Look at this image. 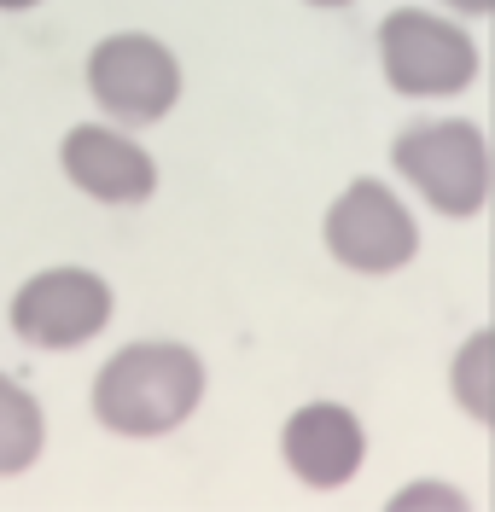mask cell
Returning a JSON list of instances; mask_svg holds the SVG:
<instances>
[{
    "instance_id": "6da1fadb",
    "label": "cell",
    "mask_w": 495,
    "mask_h": 512,
    "mask_svg": "<svg viewBox=\"0 0 495 512\" xmlns=\"http://www.w3.org/2000/svg\"><path fill=\"white\" fill-rule=\"evenodd\" d=\"M204 396H210V367L193 344L134 338L99 361L94 384H88V414L105 437L158 443V437H175L181 425H193Z\"/></svg>"
},
{
    "instance_id": "7a4b0ae2",
    "label": "cell",
    "mask_w": 495,
    "mask_h": 512,
    "mask_svg": "<svg viewBox=\"0 0 495 512\" xmlns=\"http://www.w3.org/2000/svg\"><path fill=\"white\" fill-rule=\"evenodd\" d=\"M391 169L396 181L443 222L484 216L495 187V152L484 128L466 117H426L391 134Z\"/></svg>"
},
{
    "instance_id": "3957f363",
    "label": "cell",
    "mask_w": 495,
    "mask_h": 512,
    "mask_svg": "<svg viewBox=\"0 0 495 512\" xmlns=\"http://www.w3.org/2000/svg\"><path fill=\"white\" fill-rule=\"evenodd\" d=\"M379 76L402 99H461L484 76V53L466 18L443 6H391L373 30Z\"/></svg>"
},
{
    "instance_id": "277c9868",
    "label": "cell",
    "mask_w": 495,
    "mask_h": 512,
    "mask_svg": "<svg viewBox=\"0 0 495 512\" xmlns=\"http://www.w3.org/2000/svg\"><path fill=\"white\" fill-rule=\"evenodd\" d=\"M321 245H327V256L344 274H356V280H391V274H402V268L420 262L426 233H420L414 204H408L391 181L356 175V181H344L338 198L327 204V216H321Z\"/></svg>"
},
{
    "instance_id": "5b68a950",
    "label": "cell",
    "mask_w": 495,
    "mask_h": 512,
    "mask_svg": "<svg viewBox=\"0 0 495 512\" xmlns=\"http://www.w3.org/2000/svg\"><path fill=\"white\" fill-rule=\"evenodd\" d=\"M82 82H88V99L99 105V117L123 123V128L164 123L169 111L181 105V94H187L181 53L152 30L99 35L88 47V59H82Z\"/></svg>"
},
{
    "instance_id": "8992f818",
    "label": "cell",
    "mask_w": 495,
    "mask_h": 512,
    "mask_svg": "<svg viewBox=\"0 0 495 512\" xmlns=\"http://www.w3.org/2000/svg\"><path fill=\"white\" fill-rule=\"evenodd\" d=\"M117 315V291L105 274L82 268V262H53L30 274L24 286L12 291L6 303V326L24 350L41 355H70V350H88L99 332L111 326Z\"/></svg>"
},
{
    "instance_id": "52a82bcc",
    "label": "cell",
    "mask_w": 495,
    "mask_h": 512,
    "mask_svg": "<svg viewBox=\"0 0 495 512\" xmlns=\"http://www.w3.org/2000/svg\"><path fill=\"white\" fill-rule=\"evenodd\" d=\"M280 466L309 495H338L367 466V419L338 396H309L280 419Z\"/></svg>"
},
{
    "instance_id": "ba28073f",
    "label": "cell",
    "mask_w": 495,
    "mask_h": 512,
    "mask_svg": "<svg viewBox=\"0 0 495 512\" xmlns=\"http://www.w3.org/2000/svg\"><path fill=\"white\" fill-rule=\"evenodd\" d=\"M59 169L82 198L105 210H140L158 192V158L123 123H76L59 140Z\"/></svg>"
},
{
    "instance_id": "9c48e42d",
    "label": "cell",
    "mask_w": 495,
    "mask_h": 512,
    "mask_svg": "<svg viewBox=\"0 0 495 512\" xmlns=\"http://www.w3.org/2000/svg\"><path fill=\"white\" fill-rule=\"evenodd\" d=\"M47 454V408L30 384L0 373V478H24Z\"/></svg>"
},
{
    "instance_id": "30bf717a",
    "label": "cell",
    "mask_w": 495,
    "mask_h": 512,
    "mask_svg": "<svg viewBox=\"0 0 495 512\" xmlns=\"http://www.w3.org/2000/svg\"><path fill=\"white\" fill-rule=\"evenodd\" d=\"M449 402L478 431H495V326L466 332L449 355Z\"/></svg>"
},
{
    "instance_id": "8fae6325",
    "label": "cell",
    "mask_w": 495,
    "mask_h": 512,
    "mask_svg": "<svg viewBox=\"0 0 495 512\" xmlns=\"http://www.w3.org/2000/svg\"><path fill=\"white\" fill-rule=\"evenodd\" d=\"M472 495L449 478H408L385 495V512H466Z\"/></svg>"
},
{
    "instance_id": "7c38bea8",
    "label": "cell",
    "mask_w": 495,
    "mask_h": 512,
    "mask_svg": "<svg viewBox=\"0 0 495 512\" xmlns=\"http://www.w3.org/2000/svg\"><path fill=\"white\" fill-rule=\"evenodd\" d=\"M437 6H443V12H455V18H466V24L495 12V0H437Z\"/></svg>"
},
{
    "instance_id": "4fadbf2b",
    "label": "cell",
    "mask_w": 495,
    "mask_h": 512,
    "mask_svg": "<svg viewBox=\"0 0 495 512\" xmlns=\"http://www.w3.org/2000/svg\"><path fill=\"white\" fill-rule=\"evenodd\" d=\"M303 6H315V12H344V6H356V0H303Z\"/></svg>"
},
{
    "instance_id": "5bb4252c",
    "label": "cell",
    "mask_w": 495,
    "mask_h": 512,
    "mask_svg": "<svg viewBox=\"0 0 495 512\" xmlns=\"http://www.w3.org/2000/svg\"><path fill=\"white\" fill-rule=\"evenodd\" d=\"M30 6H41V0H0V12H30Z\"/></svg>"
}]
</instances>
